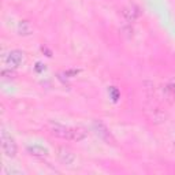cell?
Wrapping results in <instances>:
<instances>
[{
  "mask_svg": "<svg viewBox=\"0 0 175 175\" xmlns=\"http://www.w3.org/2000/svg\"><path fill=\"white\" fill-rule=\"evenodd\" d=\"M49 131L52 136L63 140H70V141H81L86 137V131L81 127H66L54 122L49 123Z\"/></svg>",
  "mask_w": 175,
  "mask_h": 175,
  "instance_id": "obj_1",
  "label": "cell"
},
{
  "mask_svg": "<svg viewBox=\"0 0 175 175\" xmlns=\"http://www.w3.org/2000/svg\"><path fill=\"white\" fill-rule=\"evenodd\" d=\"M0 144H2V149L6 156L14 157L17 155V144L14 138L7 133L6 129H2V134H0Z\"/></svg>",
  "mask_w": 175,
  "mask_h": 175,
  "instance_id": "obj_2",
  "label": "cell"
},
{
  "mask_svg": "<svg viewBox=\"0 0 175 175\" xmlns=\"http://www.w3.org/2000/svg\"><path fill=\"white\" fill-rule=\"evenodd\" d=\"M6 60H7V63L13 65L14 67H19L26 62V58H25V54H23L22 51H17L15 49V51L8 52Z\"/></svg>",
  "mask_w": 175,
  "mask_h": 175,
  "instance_id": "obj_3",
  "label": "cell"
},
{
  "mask_svg": "<svg viewBox=\"0 0 175 175\" xmlns=\"http://www.w3.org/2000/svg\"><path fill=\"white\" fill-rule=\"evenodd\" d=\"M58 157H59V160L63 163V164H67V166L73 164V163L75 162V155L66 147L58 148Z\"/></svg>",
  "mask_w": 175,
  "mask_h": 175,
  "instance_id": "obj_4",
  "label": "cell"
},
{
  "mask_svg": "<svg viewBox=\"0 0 175 175\" xmlns=\"http://www.w3.org/2000/svg\"><path fill=\"white\" fill-rule=\"evenodd\" d=\"M93 127H95V131L96 134H97L100 138H103L104 141H107L110 144V142H112V140H111V134L108 129H107V126L103 123L101 121H95L93 122Z\"/></svg>",
  "mask_w": 175,
  "mask_h": 175,
  "instance_id": "obj_5",
  "label": "cell"
},
{
  "mask_svg": "<svg viewBox=\"0 0 175 175\" xmlns=\"http://www.w3.org/2000/svg\"><path fill=\"white\" fill-rule=\"evenodd\" d=\"M122 13H123V17L127 19V21H129V22H133V21H136V19L140 17L141 11H140V8L137 7L136 4H131V6H129V7L125 8Z\"/></svg>",
  "mask_w": 175,
  "mask_h": 175,
  "instance_id": "obj_6",
  "label": "cell"
},
{
  "mask_svg": "<svg viewBox=\"0 0 175 175\" xmlns=\"http://www.w3.org/2000/svg\"><path fill=\"white\" fill-rule=\"evenodd\" d=\"M28 152L37 157L48 156V149H45L44 147H40V145H30V147H28Z\"/></svg>",
  "mask_w": 175,
  "mask_h": 175,
  "instance_id": "obj_7",
  "label": "cell"
},
{
  "mask_svg": "<svg viewBox=\"0 0 175 175\" xmlns=\"http://www.w3.org/2000/svg\"><path fill=\"white\" fill-rule=\"evenodd\" d=\"M18 32L22 36H29V34H32V32H33V26L30 25L29 21H21L18 25Z\"/></svg>",
  "mask_w": 175,
  "mask_h": 175,
  "instance_id": "obj_8",
  "label": "cell"
},
{
  "mask_svg": "<svg viewBox=\"0 0 175 175\" xmlns=\"http://www.w3.org/2000/svg\"><path fill=\"white\" fill-rule=\"evenodd\" d=\"M108 92H110V96H111V99H112V101H118V100H119V96H121V93H119L118 88L110 86Z\"/></svg>",
  "mask_w": 175,
  "mask_h": 175,
  "instance_id": "obj_9",
  "label": "cell"
},
{
  "mask_svg": "<svg viewBox=\"0 0 175 175\" xmlns=\"http://www.w3.org/2000/svg\"><path fill=\"white\" fill-rule=\"evenodd\" d=\"M15 75L17 74L13 71V70H3L2 71V77H4V78H14Z\"/></svg>",
  "mask_w": 175,
  "mask_h": 175,
  "instance_id": "obj_10",
  "label": "cell"
},
{
  "mask_svg": "<svg viewBox=\"0 0 175 175\" xmlns=\"http://www.w3.org/2000/svg\"><path fill=\"white\" fill-rule=\"evenodd\" d=\"M166 92H168L171 96H175V84H170L166 86Z\"/></svg>",
  "mask_w": 175,
  "mask_h": 175,
  "instance_id": "obj_11",
  "label": "cell"
},
{
  "mask_svg": "<svg viewBox=\"0 0 175 175\" xmlns=\"http://www.w3.org/2000/svg\"><path fill=\"white\" fill-rule=\"evenodd\" d=\"M78 73H80V70H67L65 73L66 77H73V75H77Z\"/></svg>",
  "mask_w": 175,
  "mask_h": 175,
  "instance_id": "obj_12",
  "label": "cell"
},
{
  "mask_svg": "<svg viewBox=\"0 0 175 175\" xmlns=\"http://www.w3.org/2000/svg\"><path fill=\"white\" fill-rule=\"evenodd\" d=\"M44 69H45V66H44L43 63H40V62H39V63H36V71L41 73V71H43Z\"/></svg>",
  "mask_w": 175,
  "mask_h": 175,
  "instance_id": "obj_13",
  "label": "cell"
},
{
  "mask_svg": "<svg viewBox=\"0 0 175 175\" xmlns=\"http://www.w3.org/2000/svg\"><path fill=\"white\" fill-rule=\"evenodd\" d=\"M41 49H43V52H47V56H49V58H51V56H52V52H51V51H49V49H48V48H45V47H43V48H41Z\"/></svg>",
  "mask_w": 175,
  "mask_h": 175,
  "instance_id": "obj_14",
  "label": "cell"
}]
</instances>
